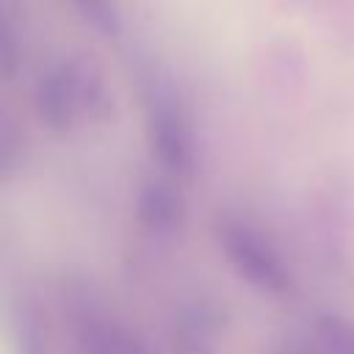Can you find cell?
I'll list each match as a JSON object with an SVG mask.
<instances>
[{
    "mask_svg": "<svg viewBox=\"0 0 354 354\" xmlns=\"http://www.w3.org/2000/svg\"><path fill=\"white\" fill-rule=\"evenodd\" d=\"M315 335L326 354H354V324L340 315H321Z\"/></svg>",
    "mask_w": 354,
    "mask_h": 354,
    "instance_id": "obj_7",
    "label": "cell"
},
{
    "mask_svg": "<svg viewBox=\"0 0 354 354\" xmlns=\"http://www.w3.org/2000/svg\"><path fill=\"white\" fill-rule=\"evenodd\" d=\"M216 241L230 268L246 285L271 296H282L290 290V274L282 266L279 254L252 227L241 221H221L216 227Z\"/></svg>",
    "mask_w": 354,
    "mask_h": 354,
    "instance_id": "obj_1",
    "label": "cell"
},
{
    "mask_svg": "<svg viewBox=\"0 0 354 354\" xmlns=\"http://www.w3.org/2000/svg\"><path fill=\"white\" fill-rule=\"evenodd\" d=\"M77 340L86 354H152L138 335L108 318H86L77 329Z\"/></svg>",
    "mask_w": 354,
    "mask_h": 354,
    "instance_id": "obj_6",
    "label": "cell"
},
{
    "mask_svg": "<svg viewBox=\"0 0 354 354\" xmlns=\"http://www.w3.org/2000/svg\"><path fill=\"white\" fill-rule=\"evenodd\" d=\"M268 354H315V351H310V348H301V346H279V348H274V351H268Z\"/></svg>",
    "mask_w": 354,
    "mask_h": 354,
    "instance_id": "obj_10",
    "label": "cell"
},
{
    "mask_svg": "<svg viewBox=\"0 0 354 354\" xmlns=\"http://www.w3.org/2000/svg\"><path fill=\"white\" fill-rule=\"evenodd\" d=\"M64 72L69 77V88L75 97V108L80 119H94L102 122L113 113V97L105 83V72L94 55L75 53L61 61Z\"/></svg>",
    "mask_w": 354,
    "mask_h": 354,
    "instance_id": "obj_3",
    "label": "cell"
},
{
    "mask_svg": "<svg viewBox=\"0 0 354 354\" xmlns=\"http://www.w3.org/2000/svg\"><path fill=\"white\" fill-rule=\"evenodd\" d=\"M147 141L152 155L166 171L177 177L194 171V160H196L194 130L180 102L166 91H155L147 102Z\"/></svg>",
    "mask_w": 354,
    "mask_h": 354,
    "instance_id": "obj_2",
    "label": "cell"
},
{
    "mask_svg": "<svg viewBox=\"0 0 354 354\" xmlns=\"http://www.w3.org/2000/svg\"><path fill=\"white\" fill-rule=\"evenodd\" d=\"M185 202L174 183L149 180L136 199V218L149 232H171L183 224Z\"/></svg>",
    "mask_w": 354,
    "mask_h": 354,
    "instance_id": "obj_5",
    "label": "cell"
},
{
    "mask_svg": "<svg viewBox=\"0 0 354 354\" xmlns=\"http://www.w3.org/2000/svg\"><path fill=\"white\" fill-rule=\"evenodd\" d=\"M14 335H17L19 354H47V335L41 329V318H39L36 310L28 307L17 315Z\"/></svg>",
    "mask_w": 354,
    "mask_h": 354,
    "instance_id": "obj_9",
    "label": "cell"
},
{
    "mask_svg": "<svg viewBox=\"0 0 354 354\" xmlns=\"http://www.w3.org/2000/svg\"><path fill=\"white\" fill-rule=\"evenodd\" d=\"M33 105H36V113L44 122V127H50L53 133H66L80 119L77 116V108H75L72 88H69V77H66L61 61L55 66H50L36 80Z\"/></svg>",
    "mask_w": 354,
    "mask_h": 354,
    "instance_id": "obj_4",
    "label": "cell"
},
{
    "mask_svg": "<svg viewBox=\"0 0 354 354\" xmlns=\"http://www.w3.org/2000/svg\"><path fill=\"white\" fill-rule=\"evenodd\" d=\"M72 6L77 8V14L102 36H116L122 28V17H119V6L116 0H72Z\"/></svg>",
    "mask_w": 354,
    "mask_h": 354,
    "instance_id": "obj_8",
    "label": "cell"
}]
</instances>
